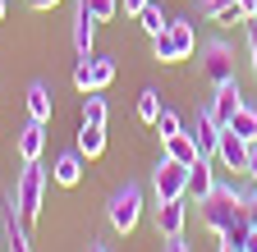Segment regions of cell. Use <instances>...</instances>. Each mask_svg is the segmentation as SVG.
Returning a JSON list of instances; mask_svg holds the SVG:
<instances>
[{
  "label": "cell",
  "instance_id": "6da1fadb",
  "mask_svg": "<svg viewBox=\"0 0 257 252\" xmlns=\"http://www.w3.org/2000/svg\"><path fill=\"white\" fill-rule=\"evenodd\" d=\"M156 46V60L161 65H179V60H193V51H198V33H193V19H170L166 33L152 37Z\"/></svg>",
  "mask_w": 257,
  "mask_h": 252
},
{
  "label": "cell",
  "instance_id": "7a4b0ae2",
  "mask_svg": "<svg viewBox=\"0 0 257 252\" xmlns=\"http://www.w3.org/2000/svg\"><path fill=\"white\" fill-rule=\"evenodd\" d=\"M42 197H46V170H42L37 161H23V174H19V183H14V211L28 220V225L37 220Z\"/></svg>",
  "mask_w": 257,
  "mask_h": 252
},
{
  "label": "cell",
  "instance_id": "3957f363",
  "mask_svg": "<svg viewBox=\"0 0 257 252\" xmlns=\"http://www.w3.org/2000/svg\"><path fill=\"white\" fill-rule=\"evenodd\" d=\"M106 215H110V229L115 234H134L138 229V215H143V188L138 183H124L119 193H110Z\"/></svg>",
  "mask_w": 257,
  "mask_h": 252
},
{
  "label": "cell",
  "instance_id": "277c9868",
  "mask_svg": "<svg viewBox=\"0 0 257 252\" xmlns=\"http://www.w3.org/2000/svg\"><path fill=\"white\" fill-rule=\"evenodd\" d=\"M198 206H202V225H207L211 234H220V229L243 211V197L234 193V188H220V183H216V188H211V197H202Z\"/></svg>",
  "mask_w": 257,
  "mask_h": 252
},
{
  "label": "cell",
  "instance_id": "5b68a950",
  "mask_svg": "<svg viewBox=\"0 0 257 252\" xmlns=\"http://www.w3.org/2000/svg\"><path fill=\"white\" fill-rule=\"evenodd\" d=\"M152 193H156V202L188 197V165H179L175 156H161V165L152 170Z\"/></svg>",
  "mask_w": 257,
  "mask_h": 252
},
{
  "label": "cell",
  "instance_id": "8992f818",
  "mask_svg": "<svg viewBox=\"0 0 257 252\" xmlns=\"http://www.w3.org/2000/svg\"><path fill=\"white\" fill-rule=\"evenodd\" d=\"M184 129L193 133V142H198V151L216 161V142H220V129H225V124H220V119H216L211 110H198V115H193V124H184Z\"/></svg>",
  "mask_w": 257,
  "mask_h": 252
},
{
  "label": "cell",
  "instance_id": "52a82bcc",
  "mask_svg": "<svg viewBox=\"0 0 257 252\" xmlns=\"http://www.w3.org/2000/svg\"><path fill=\"white\" fill-rule=\"evenodd\" d=\"M202 74H207L216 87L234 78V55H230V46H225V42H211V46L202 51Z\"/></svg>",
  "mask_w": 257,
  "mask_h": 252
},
{
  "label": "cell",
  "instance_id": "ba28073f",
  "mask_svg": "<svg viewBox=\"0 0 257 252\" xmlns=\"http://www.w3.org/2000/svg\"><path fill=\"white\" fill-rule=\"evenodd\" d=\"M184 220H188V197H179V202H156V234L161 238H179L184 234Z\"/></svg>",
  "mask_w": 257,
  "mask_h": 252
},
{
  "label": "cell",
  "instance_id": "9c48e42d",
  "mask_svg": "<svg viewBox=\"0 0 257 252\" xmlns=\"http://www.w3.org/2000/svg\"><path fill=\"white\" fill-rule=\"evenodd\" d=\"M216 161L225 165V170H243V161H248V138H239L230 124L220 129V142H216Z\"/></svg>",
  "mask_w": 257,
  "mask_h": 252
},
{
  "label": "cell",
  "instance_id": "30bf717a",
  "mask_svg": "<svg viewBox=\"0 0 257 252\" xmlns=\"http://www.w3.org/2000/svg\"><path fill=\"white\" fill-rule=\"evenodd\" d=\"M220 124H230L239 110H243V92H239V78H230V83H220L216 87V97H211V106H207Z\"/></svg>",
  "mask_w": 257,
  "mask_h": 252
},
{
  "label": "cell",
  "instance_id": "8fae6325",
  "mask_svg": "<svg viewBox=\"0 0 257 252\" xmlns=\"http://www.w3.org/2000/svg\"><path fill=\"white\" fill-rule=\"evenodd\" d=\"M211 188H216L211 156H198V161L188 165V197H193V202H202V197H211Z\"/></svg>",
  "mask_w": 257,
  "mask_h": 252
},
{
  "label": "cell",
  "instance_id": "7c38bea8",
  "mask_svg": "<svg viewBox=\"0 0 257 252\" xmlns=\"http://www.w3.org/2000/svg\"><path fill=\"white\" fill-rule=\"evenodd\" d=\"M42 147H46V124L28 119L19 129V156H23V161H42Z\"/></svg>",
  "mask_w": 257,
  "mask_h": 252
},
{
  "label": "cell",
  "instance_id": "4fadbf2b",
  "mask_svg": "<svg viewBox=\"0 0 257 252\" xmlns=\"http://www.w3.org/2000/svg\"><path fill=\"white\" fill-rule=\"evenodd\" d=\"M51 179H55L60 188H74V183L83 179V151H64V156H55Z\"/></svg>",
  "mask_w": 257,
  "mask_h": 252
},
{
  "label": "cell",
  "instance_id": "5bb4252c",
  "mask_svg": "<svg viewBox=\"0 0 257 252\" xmlns=\"http://www.w3.org/2000/svg\"><path fill=\"white\" fill-rule=\"evenodd\" d=\"M78 151L87 156H101L106 151V124H78Z\"/></svg>",
  "mask_w": 257,
  "mask_h": 252
},
{
  "label": "cell",
  "instance_id": "9a60e30c",
  "mask_svg": "<svg viewBox=\"0 0 257 252\" xmlns=\"http://www.w3.org/2000/svg\"><path fill=\"white\" fill-rule=\"evenodd\" d=\"M5 247L10 252H32V238H28V220L10 206V225H5Z\"/></svg>",
  "mask_w": 257,
  "mask_h": 252
},
{
  "label": "cell",
  "instance_id": "2e32d148",
  "mask_svg": "<svg viewBox=\"0 0 257 252\" xmlns=\"http://www.w3.org/2000/svg\"><path fill=\"white\" fill-rule=\"evenodd\" d=\"M23 101H28V115H32V119H42V124H46L51 110H55V106H51V87H46V83H32Z\"/></svg>",
  "mask_w": 257,
  "mask_h": 252
},
{
  "label": "cell",
  "instance_id": "e0dca14e",
  "mask_svg": "<svg viewBox=\"0 0 257 252\" xmlns=\"http://www.w3.org/2000/svg\"><path fill=\"white\" fill-rule=\"evenodd\" d=\"M166 156H175L179 165H193V161H198L202 151H198V142H193V133L184 129V133H175V138L166 142Z\"/></svg>",
  "mask_w": 257,
  "mask_h": 252
},
{
  "label": "cell",
  "instance_id": "ac0fdd59",
  "mask_svg": "<svg viewBox=\"0 0 257 252\" xmlns=\"http://www.w3.org/2000/svg\"><path fill=\"white\" fill-rule=\"evenodd\" d=\"M92 42H96V19L92 14H74V46H78V55H92Z\"/></svg>",
  "mask_w": 257,
  "mask_h": 252
},
{
  "label": "cell",
  "instance_id": "d6986e66",
  "mask_svg": "<svg viewBox=\"0 0 257 252\" xmlns=\"http://www.w3.org/2000/svg\"><path fill=\"white\" fill-rule=\"evenodd\" d=\"M138 23H143V33H147V37H161L170 19H166V10H161V0H147L143 14H138Z\"/></svg>",
  "mask_w": 257,
  "mask_h": 252
},
{
  "label": "cell",
  "instance_id": "ffe728a7",
  "mask_svg": "<svg viewBox=\"0 0 257 252\" xmlns=\"http://www.w3.org/2000/svg\"><path fill=\"white\" fill-rule=\"evenodd\" d=\"M115 83V60L110 55H92V92H101Z\"/></svg>",
  "mask_w": 257,
  "mask_h": 252
},
{
  "label": "cell",
  "instance_id": "44dd1931",
  "mask_svg": "<svg viewBox=\"0 0 257 252\" xmlns=\"http://www.w3.org/2000/svg\"><path fill=\"white\" fill-rule=\"evenodd\" d=\"M161 110H166V106H161V92H156V87H143V92H138V119L156 124Z\"/></svg>",
  "mask_w": 257,
  "mask_h": 252
},
{
  "label": "cell",
  "instance_id": "7402d4cb",
  "mask_svg": "<svg viewBox=\"0 0 257 252\" xmlns=\"http://www.w3.org/2000/svg\"><path fill=\"white\" fill-rule=\"evenodd\" d=\"M78 10L92 14L96 23H110V19L119 14V0H78Z\"/></svg>",
  "mask_w": 257,
  "mask_h": 252
},
{
  "label": "cell",
  "instance_id": "603a6c76",
  "mask_svg": "<svg viewBox=\"0 0 257 252\" xmlns=\"http://www.w3.org/2000/svg\"><path fill=\"white\" fill-rule=\"evenodd\" d=\"M230 129L239 133V138H248V142H257V110L252 106H243L234 119H230Z\"/></svg>",
  "mask_w": 257,
  "mask_h": 252
},
{
  "label": "cell",
  "instance_id": "cb8c5ba5",
  "mask_svg": "<svg viewBox=\"0 0 257 252\" xmlns=\"http://www.w3.org/2000/svg\"><path fill=\"white\" fill-rule=\"evenodd\" d=\"M152 129L161 133V142H170L175 133H184V119H179V115H175V110L166 106V110H161V115H156V124H152Z\"/></svg>",
  "mask_w": 257,
  "mask_h": 252
},
{
  "label": "cell",
  "instance_id": "d4e9b609",
  "mask_svg": "<svg viewBox=\"0 0 257 252\" xmlns=\"http://www.w3.org/2000/svg\"><path fill=\"white\" fill-rule=\"evenodd\" d=\"M83 124H106V101L96 92H83Z\"/></svg>",
  "mask_w": 257,
  "mask_h": 252
},
{
  "label": "cell",
  "instance_id": "484cf974",
  "mask_svg": "<svg viewBox=\"0 0 257 252\" xmlns=\"http://www.w3.org/2000/svg\"><path fill=\"white\" fill-rule=\"evenodd\" d=\"M74 87H78V92H92V55H78V65H74Z\"/></svg>",
  "mask_w": 257,
  "mask_h": 252
},
{
  "label": "cell",
  "instance_id": "4316f807",
  "mask_svg": "<svg viewBox=\"0 0 257 252\" xmlns=\"http://www.w3.org/2000/svg\"><path fill=\"white\" fill-rule=\"evenodd\" d=\"M248 60H252V74H257V19H248Z\"/></svg>",
  "mask_w": 257,
  "mask_h": 252
},
{
  "label": "cell",
  "instance_id": "83f0119b",
  "mask_svg": "<svg viewBox=\"0 0 257 252\" xmlns=\"http://www.w3.org/2000/svg\"><path fill=\"white\" fill-rule=\"evenodd\" d=\"M243 215H248V225L257 229V188H252V193L243 197Z\"/></svg>",
  "mask_w": 257,
  "mask_h": 252
},
{
  "label": "cell",
  "instance_id": "f1b7e54d",
  "mask_svg": "<svg viewBox=\"0 0 257 252\" xmlns=\"http://www.w3.org/2000/svg\"><path fill=\"white\" fill-rule=\"evenodd\" d=\"M243 174L257 183V142H248V161H243Z\"/></svg>",
  "mask_w": 257,
  "mask_h": 252
},
{
  "label": "cell",
  "instance_id": "f546056e",
  "mask_svg": "<svg viewBox=\"0 0 257 252\" xmlns=\"http://www.w3.org/2000/svg\"><path fill=\"white\" fill-rule=\"evenodd\" d=\"M143 5H147V0H119V10H124V14H134V19L143 14Z\"/></svg>",
  "mask_w": 257,
  "mask_h": 252
},
{
  "label": "cell",
  "instance_id": "4dcf8cb0",
  "mask_svg": "<svg viewBox=\"0 0 257 252\" xmlns=\"http://www.w3.org/2000/svg\"><path fill=\"white\" fill-rule=\"evenodd\" d=\"M166 252H188V243H184V234H179V238H166Z\"/></svg>",
  "mask_w": 257,
  "mask_h": 252
},
{
  "label": "cell",
  "instance_id": "1f68e13d",
  "mask_svg": "<svg viewBox=\"0 0 257 252\" xmlns=\"http://www.w3.org/2000/svg\"><path fill=\"white\" fill-rule=\"evenodd\" d=\"M28 5H32V10H55L60 0H28Z\"/></svg>",
  "mask_w": 257,
  "mask_h": 252
},
{
  "label": "cell",
  "instance_id": "d6a6232c",
  "mask_svg": "<svg viewBox=\"0 0 257 252\" xmlns=\"http://www.w3.org/2000/svg\"><path fill=\"white\" fill-rule=\"evenodd\" d=\"M248 19H257V0H248Z\"/></svg>",
  "mask_w": 257,
  "mask_h": 252
},
{
  "label": "cell",
  "instance_id": "836d02e7",
  "mask_svg": "<svg viewBox=\"0 0 257 252\" xmlns=\"http://www.w3.org/2000/svg\"><path fill=\"white\" fill-rule=\"evenodd\" d=\"M0 23H5V0H0Z\"/></svg>",
  "mask_w": 257,
  "mask_h": 252
},
{
  "label": "cell",
  "instance_id": "e575fe53",
  "mask_svg": "<svg viewBox=\"0 0 257 252\" xmlns=\"http://www.w3.org/2000/svg\"><path fill=\"white\" fill-rule=\"evenodd\" d=\"M92 252H106V247H101V243H96V247H92Z\"/></svg>",
  "mask_w": 257,
  "mask_h": 252
},
{
  "label": "cell",
  "instance_id": "d590c367",
  "mask_svg": "<svg viewBox=\"0 0 257 252\" xmlns=\"http://www.w3.org/2000/svg\"><path fill=\"white\" fill-rule=\"evenodd\" d=\"M220 252H230V247H220Z\"/></svg>",
  "mask_w": 257,
  "mask_h": 252
}]
</instances>
